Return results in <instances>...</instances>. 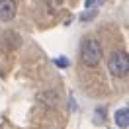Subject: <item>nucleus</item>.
<instances>
[{
    "instance_id": "f257e3e1",
    "label": "nucleus",
    "mask_w": 129,
    "mask_h": 129,
    "mask_svg": "<svg viewBox=\"0 0 129 129\" xmlns=\"http://www.w3.org/2000/svg\"><path fill=\"white\" fill-rule=\"evenodd\" d=\"M80 59L86 67H96L102 61V45L96 39H84L80 45Z\"/></svg>"
},
{
    "instance_id": "f03ea898",
    "label": "nucleus",
    "mask_w": 129,
    "mask_h": 129,
    "mask_svg": "<svg viewBox=\"0 0 129 129\" xmlns=\"http://www.w3.org/2000/svg\"><path fill=\"white\" fill-rule=\"evenodd\" d=\"M108 67H110V73L113 76H125L129 71V59L127 53L121 51V49H115L112 51V55L108 59Z\"/></svg>"
},
{
    "instance_id": "7ed1b4c3",
    "label": "nucleus",
    "mask_w": 129,
    "mask_h": 129,
    "mask_svg": "<svg viewBox=\"0 0 129 129\" xmlns=\"http://www.w3.org/2000/svg\"><path fill=\"white\" fill-rule=\"evenodd\" d=\"M14 16H16V2L0 0V22H10Z\"/></svg>"
},
{
    "instance_id": "20e7f679",
    "label": "nucleus",
    "mask_w": 129,
    "mask_h": 129,
    "mask_svg": "<svg viewBox=\"0 0 129 129\" xmlns=\"http://www.w3.org/2000/svg\"><path fill=\"white\" fill-rule=\"evenodd\" d=\"M115 123H117V127H121V129L129 127V110L127 108H121V110L115 112Z\"/></svg>"
},
{
    "instance_id": "39448f33",
    "label": "nucleus",
    "mask_w": 129,
    "mask_h": 129,
    "mask_svg": "<svg viewBox=\"0 0 129 129\" xmlns=\"http://www.w3.org/2000/svg\"><path fill=\"white\" fill-rule=\"evenodd\" d=\"M98 4H102V0H86V6H98Z\"/></svg>"
},
{
    "instance_id": "423d86ee",
    "label": "nucleus",
    "mask_w": 129,
    "mask_h": 129,
    "mask_svg": "<svg viewBox=\"0 0 129 129\" xmlns=\"http://www.w3.org/2000/svg\"><path fill=\"white\" fill-rule=\"evenodd\" d=\"M55 63H57V64H61V67H67V64H69V63H67V59H64V57H61V59H57Z\"/></svg>"
}]
</instances>
